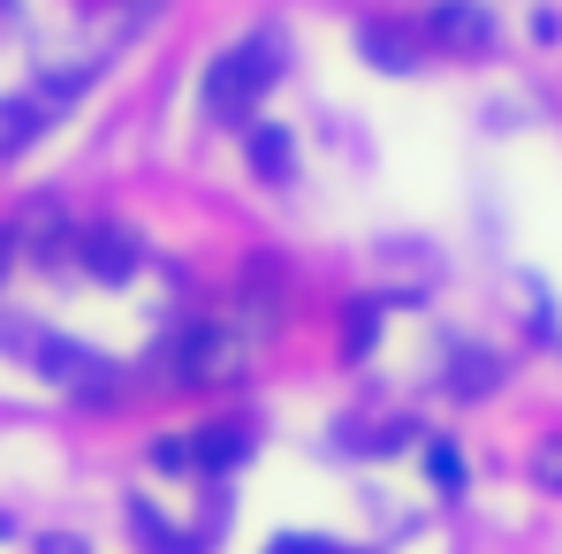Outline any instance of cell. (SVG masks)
Masks as SVG:
<instances>
[{
	"mask_svg": "<svg viewBox=\"0 0 562 554\" xmlns=\"http://www.w3.org/2000/svg\"><path fill=\"white\" fill-rule=\"evenodd\" d=\"M274 84H281V38L274 31H251L228 54H213V69L198 84V114L205 122H251L259 99L274 92Z\"/></svg>",
	"mask_w": 562,
	"mask_h": 554,
	"instance_id": "6da1fadb",
	"label": "cell"
},
{
	"mask_svg": "<svg viewBox=\"0 0 562 554\" xmlns=\"http://www.w3.org/2000/svg\"><path fill=\"white\" fill-rule=\"evenodd\" d=\"M160 358H168V380L176 387H221V380H236L244 372V335H228V327H183V335H168L160 342Z\"/></svg>",
	"mask_w": 562,
	"mask_h": 554,
	"instance_id": "7a4b0ae2",
	"label": "cell"
},
{
	"mask_svg": "<svg viewBox=\"0 0 562 554\" xmlns=\"http://www.w3.org/2000/svg\"><path fill=\"white\" fill-rule=\"evenodd\" d=\"M38 372H46L54 387H69V395H114V380H122V372L106 365L99 350H85V342H38Z\"/></svg>",
	"mask_w": 562,
	"mask_h": 554,
	"instance_id": "3957f363",
	"label": "cell"
},
{
	"mask_svg": "<svg viewBox=\"0 0 562 554\" xmlns=\"http://www.w3.org/2000/svg\"><path fill=\"white\" fill-rule=\"evenodd\" d=\"M426 38H434L441 54H486V46H494V15H486L479 0H434Z\"/></svg>",
	"mask_w": 562,
	"mask_h": 554,
	"instance_id": "277c9868",
	"label": "cell"
},
{
	"mask_svg": "<svg viewBox=\"0 0 562 554\" xmlns=\"http://www.w3.org/2000/svg\"><path fill=\"white\" fill-rule=\"evenodd\" d=\"M77 259H85V274H99V281H130L137 267H145L137 236H130V228H114V221H99V228L77 236Z\"/></svg>",
	"mask_w": 562,
	"mask_h": 554,
	"instance_id": "5b68a950",
	"label": "cell"
},
{
	"mask_svg": "<svg viewBox=\"0 0 562 554\" xmlns=\"http://www.w3.org/2000/svg\"><path fill=\"white\" fill-rule=\"evenodd\" d=\"M122 517H130V532H137V547H145V554H205V540L176 532V524H168L145 494H130V501H122Z\"/></svg>",
	"mask_w": 562,
	"mask_h": 554,
	"instance_id": "8992f818",
	"label": "cell"
},
{
	"mask_svg": "<svg viewBox=\"0 0 562 554\" xmlns=\"http://www.w3.org/2000/svg\"><path fill=\"white\" fill-rule=\"evenodd\" d=\"M183 463H198V471H236V463H251V433L244 426H205V433L183 441Z\"/></svg>",
	"mask_w": 562,
	"mask_h": 554,
	"instance_id": "52a82bcc",
	"label": "cell"
},
{
	"mask_svg": "<svg viewBox=\"0 0 562 554\" xmlns=\"http://www.w3.org/2000/svg\"><path fill=\"white\" fill-rule=\"evenodd\" d=\"M244 152H251V168H259L267 183H289V168H296V145H289V129H281V122H251Z\"/></svg>",
	"mask_w": 562,
	"mask_h": 554,
	"instance_id": "ba28073f",
	"label": "cell"
},
{
	"mask_svg": "<svg viewBox=\"0 0 562 554\" xmlns=\"http://www.w3.org/2000/svg\"><path fill=\"white\" fill-rule=\"evenodd\" d=\"M46 122H54V114H46L38 99H0V160L31 152V137H38Z\"/></svg>",
	"mask_w": 562,
	"mask_h": 554,
	"instance_id": "9c48e42d",
	"label": "cell"
},
{
	"mask_svg": "<svg viewBox=\"0 0 562 554\" xmlns=\"http://www.w3.org/2000/svg\"><path fill=\"white\" fill-rule=\"evenodd\" d=\"M358 46H366V61H380L387 77L418 69V54H411V31H403V23H366V31H358Z\"/></svg>",
	"mask_w": 562,
	"mask_h": 554,
	"instance_id": "30bf717a",
	"label": "cell"
},
{
	"mask_svg": "<svg viewBox=\"0 0 562 554\" xmlns=\"http://www.w3.org/2000/svg\"><path fill=\"white\" fill-rule=\"evenodd\" d=\"M373 342H380V304L373 296H350V312H342V358L358 365Z\"/></svg>",
	"mask_w": 562,
	"mask_h": 554,
	"instance_id": "8fae6325",
	"label": "cell"
},
{
	"mask_svg": "<svg viewBox=\"0 0 562 554\" xmlns=\"http://www.w3.org/2000/svg\"><path fill=\"white\" fill-rule=\"evenodd\" d=\"M426 478H434V494H441V501H457V494H464V456H457V441H426Z\"/></svg>",
	"mask_w": 562,
	"mask_h": 554,
	"instance_id": "7c38bea8",
	"label": "cell"
},
{
	"mask_svg": "<svg viewBox=\"0 0 562 554\" xmlns=\"http://www.w3.org/2000/svg\"><path fill=\"white\" fill-rule=\"evenodd\" d=\"M502 380V358H486V350H457V365H449V387L457 395H486Z\"/></svg>",
	"mask_w": 562,
	"mask_h": 554,
	"instance_id": "4fadbf2b",
	"label": "cell"
},
{
	"mask_svg": "<svg viewBox=\"0 0 562 554\" xmlns=\"http://www.w3.org/2000/svg\"><path fill=\"white\" fill-rule=\"evenodd\" d=\"M403 441H411V426H373V433H366V426H342V449H373V456H387V449H403Z\"/></svg>",
	"mask_w": 562,
	"mask_h": 554,
	"instance_id": "5bb4252c",
	"label": "cell"
},
{
	"mask_svg": "<svg viewBox=\"0 0 562 554\" xmlns=\"http://www.w3.org/2000/svg\"><path fill=\"white\" fill-rule=\"evenodd\" d=\"M532 478H540L548 494H562V433H555V441H540V449H532Z\"/></svg>",
	"mask_w": 562,
	"mask_h": 554,
	"instance_id": "9a60e30c",
	"label": "cell"
},
{
	"mask_svg": "<svg viewBox=\"0 0 562 554\" xmlns=\"http://www.w3.org/2000/svg\"><path fill=\"white\" fill-rule=\"evenodd\" d=\"M267 554H342V547H327L319 532H312V540H304V532H289V540H274Z\"/></svg>",
	"mask_w": 562,
	"mask_h": 554,
	"instance_id": "2e32d148",
	"label": "cell"
},
{
	"mask_svg": "<svg viewBox=\"0 0 562 554\" xmlns=\"http://www.w3.org/2000/svg\"><path fill=\"white\" fill-rule=\"evenodd\" d=\"M38 554H92V547H85L77 532H46V540H38Z\"/></svg>",
	"mask_w": 562,
	"mask_h": 554,
	"instance_id": "e0dca14e",
	"label": "cell"
},
{
	"mask_svg": "<svg viewBox=\"0 0 562 554\" xmlns=\"http://www.w3.org/2000/svg\"><path fill=\"white\" fill-rule=\"evenodd\" d=\"M8 259H15V228H0V274H8Z\"/></svg>",
	"mask_w": 562,
	"mask_h": 554,
	"instance_id": "ac0fdd59",
	"label": "cell"
},
{
	"mask_svg": "<svg viewBox=\"0 0 562 554\" xmlns=\"http://www.w3.org/2000/svg\"><path fill=\"white\" fill-rule=\"evenodd\" d=\"M0 540H8V517H0Z\"/></svg>",
	"mask_w": 562,
	"mask_h": 554,
	"instance_id": "d6986e66",
	"label": "cell"
}]
</instances>
